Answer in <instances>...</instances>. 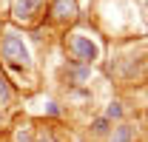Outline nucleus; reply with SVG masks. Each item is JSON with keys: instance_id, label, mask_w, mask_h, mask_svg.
Instances as JSON below:
<instances>
[{"instance_id": "obj_14", "label": "nucleus", "mask_w": 148, "mask_h": 142, "mask_svg": "<svg viewBox=\"0 0 148 142\" xmlns=\"http://www.w3.org/2000/svg\"><path fill=\"white\" fill-rule=\"evenodd\" d=\"M0 34H3V17H0Z\"/></svg>"}, {"instance_id": "obj_6", "label": "nucleus", "mask_w": 148, "mask_h": 142, "mask_svg": "<svg viewBox=\"0 0 148 142\" xmlns=\"http://www.w3.org/2000/svg\"><path fill=\"white\" fill-rule=\"evenodd\" d=\"M137 139V128L131 122H117L108 134V142H134Z\"/></svg>"}, {"instance_id": "obj_3", "label": "nucleus", "mask_w": 148, "mask_h": 142, "mask_svg": "<svg viewBox=\"0 0 148 142\" xmlns=\"http://www.w3.org/2000/svg\"><path fill=\"white\" fill-rule=\"evenodd\" d=\"M49 0H12V20L23 26H34L40 17H46Z\"/></svg>"}, {"instance_id": "obj_8", "label": "nucleus", "mask_w": 148, "mask_h": 142, "mask_svg": "<svg viewBox=\"0 0 148 142\" xmlns=\"http://www.w3.org/2000/svg\"><path fill=\"white\" fill-rule=\"evenodd\" d=\"M108 122H120L123 117H125V108H123V102L120 100H111L108 105H106V114H103Z\"/></svg>"}, {"instance_id": "obj_7", "label": "nucleus", "mask_w": 148, "mask_h": 142, "mask_svg": "<svg viewBox=\"0 0 148 142\" xmlns=\"http://www.w3.org/2000/svg\"><path fill=\"white\" fill-rule=\"evenodd\" d=\"M111 128H114V122H108L106 117H91V122H88V131H91V137H108Z\"/></svg>"}, {"instance_id": "obj_12", "label": "nucleus", "mask_w": 148, "mask_h": 142, "mask_svg": "<svg viewBox=\"0 0 148 142\" xmlns=\"http://www.w3.org/2000/svg\"><path fill=\"white\" fill-rule=\"evenodd\" d=\"M43 114H46L49 119H60V117H63V108H60V102H57V100H46Z\"/></svg>"}, {"instance_id": "obj_15", "label": "nucleus", "mask_w": 148, "mask_h": 142, "mask_svg": "<svg viewBox=\"0 0 148 142\" xmlns=\"http://www.w3.org/2000/svg\"><path fill=\"white\" fill-rule=\"evenodd\" d=\"M145 122H148V117H145Z\"/></svg>"}, {"instance_id": "obj_5", "label": "nucleus", "mask_w": 148, "mask_h": 142, "mask_svg": "<svg viewBox=\"0 0 148 142\" xmlns=\"http://www.w3.org/2000/svg\"><path fill=\"white\" fill-rule=\"evenodd\" d=\"M63 74H66V80H69V85H86L88 80H91L94 68L91 66H83V63H69L66 68H63Z\"/></svg>"}, {"instance_id": "obj_13", "label": "nucleus", "mask_w": 148, "mask_h": 142, "mask_svg": "<svg viewBox=\"0 0 148 142\" xmlns=\"http://www.w3.org/2000/svg\"><path fill=\"white\" fill-rule=\"evenodd\" d=\"M0 122H3V105H0Z\"/></svg>"}, {"instance_id": "obj_2", "label": "nucleus", "mask_w": 148, "mask_h": 142, "mask_svg": "<svg viewBox=\"0 0 148 142\" xmlns=\"http://www.w3.org/2000/svg\"><path fill=\"white\" fill-rule=\"evenodd\" d=\"M66 51L71 54L74 63H83V66H97L103 60V46L91 31H83V29H74L66 34Z\"/></svg>"}, {"instance_id": "obj_10", "label": "nucleus", "mask_w": 148, "mask_h": 142, "mask_svg": "<svg viewBox=\"0 0 148 142\" xmlns=\"http://www.w3.org/2000/svg\"><path fill=\"white\" fill-rule=\"evenodd\" d=\"M32 142H60L54 134V128H49V125H43V128H34V139Z\"/></svg>"}, {"instance_id": "obj_9", "label": "nucleus", "mask_w": 148, "mask_h": 142, "mask_svg": "<svg viewBox=\"0 0 148 142\" xmlns=\"http://www.w3.org/2000/svg\"><path fill=\"white\" fill-rule=\"evenodd\" d=\"M12 137H14V142H32V139H34V128H32V122H23V125H17Z\"/></svg>"}, {"instance_id": "obj_1", "label": "nucleus", "mask_w": 148, "mask_h": 142, "mask_svg": "<svg viewBox=\"0 0 148 142\" xmlns=\"http://www.w3.org/2000/svg\"><path fill=\"white\" fill-rule=\"evenodd\" d=\"M0 63L12 71V74H17L20 80H26L23 83L26 88L34 85V74H32V68H34V54H32L26 37L20 34V31L9 29V31L0 34Z\"/></svg>"}, {"instance_id": "obj_11", "label": "nucleus", "mask_w": 148, "mask_h": 142, "mask_svg": "<svg viewBox=\"0 0 148 142\" xmlns=\"http://www.w3.org/2000/svg\"><path fill=\"white\" fill-rule=\"evenodd\" d=\"M12 102V85H9V77L0 74V105H9Z\"/></svg>"}, {"instance_id": "obj_4", "label": "nucleus", "mask_w": 148, "mask_h": 142, "mask_svg": "<svg viewBox=\"0 0 148 142\" xmlns=\"http://www.w3.org/2000/svg\"><path fill=\"white\" fill-rule=\"evenodd\" d=\"M46 17L51 20V23H60V26L74 23V20L80 17V3L77 0H49Z\"/></svg>"}]
</instances>
